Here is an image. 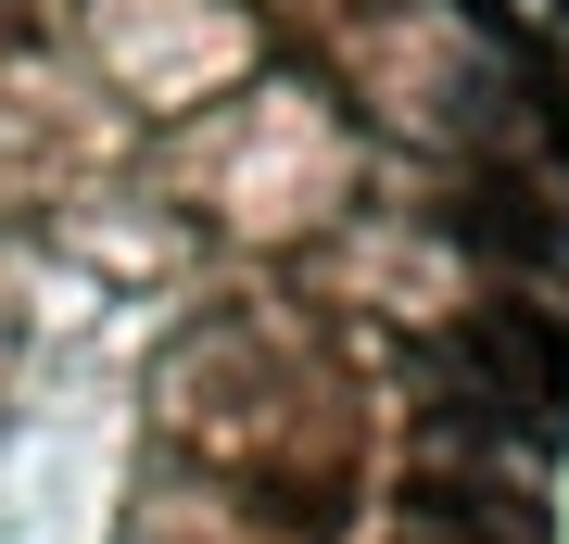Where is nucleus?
<instances>
[{"label": "nucleus", "mask_w": 569, "mask_h": 544, "mask_svg": "<svg viewBox=\"0 0 569 544\" xmlns=\"http://www.w3.org/2000/svg\"><path fill=\"white\" fill-rule=\"evenodd\" d=\"M456 228H468L481 254H519V266H557V254H569V216H557V202H531V190H507V178L468 190V202H456Z\"/></svg>", "instance_id": "nucleus-3"}, {"label": "nucleus", "mask_w": 569, "mask_h": 544, "mask_svg": "<svg viewBox=\"0 0 569 544\" xmlns=\"http://www.w3.org/2000/svg\"><path fill=\"white\" fill-rule=\"evenodd\" d=\"M545 127H557V140H569V89H545Z\"/></svg>", "instance_id": "nucleus-4"}, {"label": "nucleus", "mask_w": 569, "mask_h": 544, "mask_svg": "<svg viewBox=\"0 0 569 544\" xmlns=\"http://www.w3.org/2000/svg\"><path fill=\"white\" fill-rule=\"evenodd\" d=\"M406 520H418V544H557L545 506L507 494V482H418Z\"/></svg>", "instance_id": "nucleus-2"}, {"label": "nucleus", "mask_w": 569, "mask_h": 544, "mask_svg": "<svg viewBox=\"0 0 569 544\" xmlns=\"http://www.w3.org/2000/svg\"><path fill=\"white\" fill-rule=\"evenodd\" d=\"M443 367L493 405V431H519V444H557L569 431V329L545 317V304H481Z\"/></svg>", "instance_id": "nucleus-1"}]
</instances>
